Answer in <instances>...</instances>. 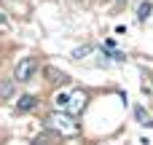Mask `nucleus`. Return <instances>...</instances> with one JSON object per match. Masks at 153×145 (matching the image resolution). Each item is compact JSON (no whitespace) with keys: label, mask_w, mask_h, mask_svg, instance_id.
<instances>
[{"label":"nucleus","mask_w":153,"mask_h":145,"mask_svg":"<svg viewBox=\"0 0 153 145\" xmlns=\"http://www.w3.org/2000/svg\"><path fill=\"white\" fill-rule=\"evenodd\" d=\"M35 73H38V59L35 57H22L16 62V67H13L16 81H30V78H35Z\"/></svg>","instance_id":"f03ea898"},{"label":"nucleus","mask_w":153,"mask_h":145,"mask_svg":"<svg viewBox=\"0 0 153 145\" xmlns=\"http://www.w3.org/2000/svg\"><path fill=\"white\" fill-rule=\"evenodd\" d=\"M89 105V94L86 91H73L70 94V102H67V110L70 113H83Z\"/></svg>","instance_id":"7ed1b4c3"},{"label":"nucleus","mask_w":153,"mask_h":145,"mask_svg":"<svg viewBox=\"0 0 153 145\" xmlns=\"http://www.w3.org/2000/svg\"><path fill=\"white\" fill-rule=\"evenodd\" d=\"M35 105H38V97H35V94H24V97H19V102H16L19 110H32Z\"/></svg>","instance_id":"20e7f679"},{"label":"nucleus","mask_w":153,"mask_h":145,"mask_svg":"<svg viewBox=\"0 0 153 145\" xmlns=\"http://www.w3.org/2000/svg\"><path fill=\"white\" fill-rule=\"evenodd\" d=\"M134 116L140 118V124H145V126H153V118L145 113V110H143V108H137V110H134Z\"/></svg>","instance_id":"423d86ee"},{"label":"nucleus","mask_w":153,"mask_h":145,"mask_svg":"<svg viewBox=\"0 0 153 145\" xmlns=\"http://www.w3.org/2000/svg\"><path fill=\"white\" fill-rule=\"evenodd\" d=\"M67 102H70V94H56V105L59 108H67Z\"/></svg>","instance_id":"1a4fd4ad"},{"label":"nucleus","mask_w":153,"mask_h":145,"mask_svg":"<svg viewBox=\"0 0 153 145\" xmlns=\"http://www.w3.org/2000/svg\"><path fill=\"white\" fill-rule=\"evenodd\" d=\"M151 3H148V0H145V3H140V8H137V19H140V22H145V19H148V16H151Z\"/></svg>","instance_id":"39448f33"},{"label":"nucleus","mask_w":153,"mask_h":145,"mask_svg":"<svg viewBox=\"0 0 153 145\" xmlns=\"http://www.w3.org/2000/svg\"><path fill=\"white\" fill-rule=\"evenodd\" d=\"M91 51H94V46H81V48H75V51H73V57L78 59V57H86V54H91Z\"/></svg>","instance_id":"6e6552de"},{"label":"nucleus","mask_w":153,"mask_h":145,"mask_svg":"<svg viewBox=\"0 0 153 145\" xmlns=\"http://www.w3.org/2000/svg\"><path fill=\"white\" fill-rule=\"evenodd\" d=\"M48 126H51L56 135H62V137H75V135L81 132L78 121H73L70 116H51V118H48Z\"/></svg>","instance_id":"f257e3e1"},{"label":"nucleus","mask_w":153,"mask_h":145,"mask_svg":"<svg viewBox=\"0 0 153 145\" xmlns=\"http://www.w3.org/2000/svg\"><path fill=\"white\" fill-rule=\"evenodd\" d=\"M116 3H126V0H116Z\"/></svg>","instance_id":"9d476101"},{"label":"nucleus","mask_w":153,"mask_h":145,"mask_svg":"<svg viewBox=\"0 0 153 145\" xmlns=\"http://www.w3.org/2000/svg\"><path fill=\"white\" fill-rule=\"evenodd\" d=\"M46 75H48V81H67L65 73H59V70H54V67H46Z\"/></svg>","instance_id":"0eeeda50"}]
</instances>
